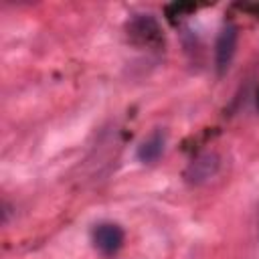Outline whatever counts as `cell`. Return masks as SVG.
<instances>
[{"instance_id":"4","label":"cell","mask_w":259,"mask_h":259,"mask_svg":"<svg viewBox=\"0 0 259 259\" xmlns=\"http://www.w3.org/2000/svg\"><path fill=\"white\" fill-rule=\"evenodd\" d=\"M219 166H221V160L214 152H200L198 156L192 158V162L184 170V178L188 184H194V186L204 184L219 172Z\"/></svg>"},{"instance_id":"8","label":"cell","mask_w":259,"mask_h":259,"mask_svg":"<svg viewBox=\"0 0 259 259\" xmlns=\"http://www.w3.org/2000/svg\"><path fill=\"white\" fill-rule=\"evenodd\" d=\"M255 105H257V109H259V89L255 91Z\"/></svg>"},{"instance_id":"7","label":"cell","mask_w":259,"mask_h":259,"mask_svg":"<svg viewBox=\"0 0 259 259\" xmlns=\"http://www.w3.org/2000/svg\"><path fill=\"white\" fill-rule=\"evenodd\" d=\"M241 8H245V10H249L251 14H255V16L259 18V4H249V6H241Z\"/></svg>"},{"instance_id":"6","label":"cell","mask_w":259,"mask_h":259,"mask_svg":"<svg viewBox=\"0 0 259 259\" xmlns=\"http://www.w3.org/2000/svg\"><path fill=\"white\" fill-rule=\"evenodd\" d=\"M194 10V6L192 4H178V2H174V4H170L168 8H166V14H168V18L172 20V22H176V16L178 18H182L186 12H192Z\"/></svg>"},{"instance_id":"2","label":"cell","mask_w":259,"mask_h":259,"mask_svg":"<svg viewBox=\"0 0 259 259\" xmlns=\"http://www.w3.org/2000/svg\"><path fill=\"white\" fill-rule=\"evenodd\" d=\"M237 40H239V28L233 22H225L217 34L214 42V67L219 75H225L233 63L235 51H237Z\"/></svg>"},{"instance_id":"9","label":"cell","mask_w":259,"mask_h":259,"mask_svg":"<svg viewBox=\"0 0 259 259\" xmlns=\"http://www.w3.org/2000/svg\"><path fill=\"white\" fill-rule=\"evenodd\" d=\"M257 229H259V214H257Z\"/></svg>"},{"instance_id":"3","label":"cell","mask_w":259,"mask_h":259,"mask_svg":"<svg viewBox=\"0 0 259 259\" xmlns=\"http://www.w3.org/2000/svg\"><path fill=\"white\" fill-rule=\"evenodd\" d=\"M123 229L115 223H99L91 229V243L101 255H115L123 245Z\"/></svg>"},{"instance_id":"1","label":"cell","mask_w":259,"mask_h":259,"mask_svg":"<svg viewBox=\"0 0 259 259\" xmlns=\"http://www.w3.org/2000/svg\"><path fill=\"white\" fill-rule=\"evenodd\" d=\"M125 32L136 47L152 49V51H158L164 47V30L158 18L150 12L132 14V18L125 22Z\"/></svg>"},{"instance_id":"5","label":"cell","mask_w":259,"mask_h":259,"mask_svg":"<svg viewBox=\"0 0 259 259\" xmlns=\"http://www.w3.org/2000/svg\"><path fill=\"white\" fill-rule=\"evenodd\" d=\"M164 146H166V134L162 130H154L140 146H138V160L142 164H154L156 160H160V156L164 154Z\"/></svg>"}]
</instances>
